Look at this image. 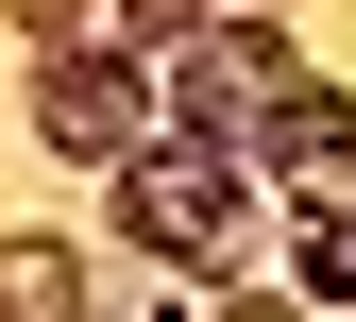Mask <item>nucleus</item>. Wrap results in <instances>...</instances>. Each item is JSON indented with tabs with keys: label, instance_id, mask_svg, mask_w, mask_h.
<instances>
[{
	"label": "nucleus",
	"instance_id": "obj_6",
	"mask_svg": "<svg viewBox=\"0 0 356 322\" xmlns=\"http://www.w3.org/2000/svg\"><path fill=\"white\" fill-rule=\"evenodd\" d=\"M289 289L305 305H356V187H323V204L289 220Z\"/></svg>",
	"mask_w": 356,
	"mask_h": 322
},
{
	"label": "nucleus",
	"instance_id": "obj_1",
	"mask_svg": "<svg viewBox=\"0 0 356 322\" xmlns=\"http://www.w3.org/2000/svg\"><path fill=\"white\" fill-rule=\"evenodd\" d=\"M254 204H272V187H254L238 153H187V136L119 153V238H136V255H170V271H204V289L254 255Z\"/></svg>",
	"mask_w": 356,
	"mask_h": 322
},
{
	"label": "nucleus",
	"instance_id": "obj_9",
	"mask_svg": "<svg viewBox=\"0 0 356 322\" xmlns=\"http://www.w3.org/2000/svg\"><path fill=\"white\" fill-rule=\"evenodd\" d=\"M204 322H305V289H238V271H220V289H204Z\"/></svg>",
	"mask_w": 356,
	"mask_h": 322
},
{
	"label": "nucleus",
	"instance_id": "obj_3",
	"mask_svg": "<svg viewBox=\"0 0 356 322\" xmlns=\"http://www.w3.org/2000/svg\"><path fill=\"white\" fill-rule=\"evenodd\" d=\"M272 85H289V34H272V17H220L204 51H170V68H153V102H170V136H187V153H238V170H254Z\"/></svg>",
	"mask_w": 356,
	"mask_h": 322
},
{
	"label": "nucleus",
	"instance_id": "obj_4",
	"mask_svg": "<svg viewBox=\"0 0 356 322\" xmlns=\"http://www.w3.org/2000/svg\"><path fill=\"white\" fill-rule=\"evenodd\" d=\"M339 170H356V102L289 68V85H272V119H254V187H305V204H323Z\"/></svg>",
	"mask_w": 356,
	"mask_h": 322
},
{
	"label": "nucleus",
	"instance_id": "obj_10",
	"mask_svg": "<svg viewBox=\"0 0 356 322\" xmlns=\"http://www.w3.org/2000/svg\"><path fill=\"white\" fill-rule=\"evenodd\" d=\"M119 322H187V305H119Z\"/></svg>",
	"mask_w": 356,
	"mask_h": 322
},
{
	"label": "nucleus",
	"instance_id": "obj_8",
	"mask_svg": "<svg viewBox=\"0 0 356 322\" xmlns=\"http://www.w3.org/2000/svg\"><path fill=\"white\" fill-rule=\"evenodd\" d=\"M0 17H17L34 51H68V34H85V17H119V0H0Z\"/></svg>",
	"mask_w": 356,
	"mask_h": 322
},
{
	"label": "nucleus",
	"instance_id": "obj_5",
	"mask_svg": "<svg viewBox=\"0 0 356 322\" xmlns=\"http://www.w3.org/2000/svg\"><path fill=\"white\" fill-rule=\"evenodd\" d=\"M0 322H85V255L68 238H0Z\"/></svg>",
	"mask_w": 356,
	"mask_h": 322
},
{
	"label": "nucleus",
	"instance_id": "obj_7",
	"mask_svg": "<svg viewBox=\"0 0 356 322\" xmlns=\"http://www.w3.org/2000/svg\"><path fill=\"white\" fill-rule=\"evenodd\" d=\"M119 34L170 68V51H204V34H220V0H119Z\"/></svg>",
	"mask_w": 356,
	"mask_h": 322
},
{
	"label": "nucleus",
	"instance_id": "obj_2",
	"mask_svg": "<svg viewBox=\"0 0 356 322\" xmlns=\"http://www.w3.org/2000/svg\"><path fill=\"white\" fill-rule=\"evenodd\" d=\"M34 136H51L68 170H119V153H153L170 136V102H153V51L136 34H68V51H34Z\"/></svg>",
	"mask_w": 356,
	"mask_h": 322
}]
</instances>
